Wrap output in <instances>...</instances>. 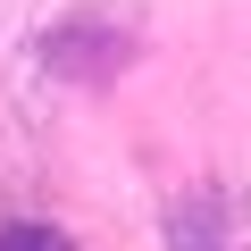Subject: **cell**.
<instances>
[{"label": "cell", "mask_w": 251, "mask_h": 251, "mask_svg": "<svg viewBox=\"0 0 251 251\" xmlns=\"http://www.w3.org/2000/svg\"><path fill=\"white\" fill-rule=\"evenodd\" d=\"M42 50H50V67H59V75H92V84H100V75H117V67H126V50H134V42H126L117 25H67V34H50Z\"/></svg>", "instance_id": "obj_1"}, {"label": "cell", "mask_w": 251, "mask_h": 251, "mask_svg": "<svg viewBox=\"0 0 251 251\" xmlns=\"http://www.w3.org/2000/svg\"><path fill=\"white\" fill-rule=\"evenodd\" d=\"M0 251H75L59 226H0Z\"/></svg>", "instance_id": "obj_2"}]
</instances>
